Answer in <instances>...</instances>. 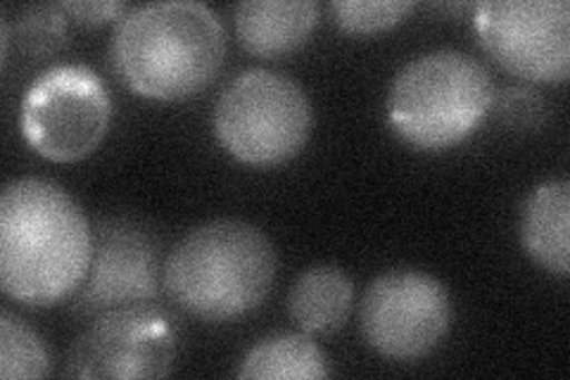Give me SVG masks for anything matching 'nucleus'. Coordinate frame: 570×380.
I'll return each mask as SVG.
<instances>
[{
    "instance_id": "f257e3e1",
    "label": "nucleus",
    "mask_w": 570,
    "mask_h": 380,
    "mask_svg": "<svg viewBox=\"0 0 570 380\" xmlns=\"http://www.w3.org/2000/svg\"><path fill=\"white\" fill-rule=\"evenodd\" d=\"M94 262V228L62 186L14 178L0 195V288L29 306L75 295Z\"/></svg>"
},
{
    "instance_id": "f03ea898",
    "label": "nucleus",
    "mask_w": 570,
    "mask_h": 380,
    "mask_svg": "<svg viewBox=\"0 0 570 380\" xmlns=\"http://www.w3.org/2000/svg\"><path fill=\"white\" fill-rule=\"evenodd\" d=\"M110 52L117 77L138 96L186 100L219 75L226 31L205 3L165 0L124 14Z\"/></svg>"
},
{
    "instance_id": "7ed1b4c3",
    "label": "nucleus",
    "mask_w": 570,
    "mask_h": 380,
    "mask_svg": "<svg viewBox=\"0 0 570 380\" xmlns=\"http://www.w3.org/2000/svg\"><path fill=\"white\" fill-rule=\"evenodd\" d=\"M276 269V250L257 226L214 220L176 243L163 281L184 312L217 323L257 310L272 293Z\"/></svg>"
},
{
    "instance_id": "20e7f679",
    "label": "nucleus",
    "mask_w": 570,
    "mask_h": 380,
    "mask_svg": "<svg viewBox=\"0 0 570 380\" xmlns=\"http://www.w3.org/2000/svg\"><path fill=\"white\" fill-rule=\"evenodd\" d=\"M494 103L490 71L459 50H433L406 62L387 94L392 129L421 150L466 140Z\"/></svg>"
},
{
    "instance_id": "39448f33",
    "label": "nucleus",
    "mask_w": 570,
    "mask_h": 380,
    "mask_svg": "<svg viewBox=\"0 0 570 380\" xmlns=\"http://www.w3.org/2000/svg\"><path fill=\"white\" fill-rule=\"evenodd\" d=\"M312 100L295 79L269 69H247L230 81L214 107V134L226 153L253 167L293 159L309 140Z\"/></svg>"
},
{
    "instance_id": "423d86ee",
    "label": "nucleus",
    "mask_w": 570,
    "mask_h": 380,
    "mask_svg": "<svg viewBox=\"0 0 570 380\" xmlns=\"http://www.w3.org/2000/svg\"><path fill=\"white\" fill-rule=\"evenodd\" d=\"M110 119V94L86 65L46 69L27 88L20 110L24 140L52 162H79L96 153Z\"/></svg>"
},
{
    "instance_id": "0eeeda50",
    "label": "nucleus",
    "mask_w": 570,
    "mask_h": 380,
    "mask_svg": "<svg viewBox=\"0 0 570 380\" xmlns=\"http://www.w3.org/2000/svg\"><path fill=\"white\" fill-rule=\"evenodd\" d=\"M452 323V300L435 276L395 269L373 279L362 298L360 329L371 350L414 361L431 354Z\"/></svg>"
},
{
    "instance_id": "6e6552de",
    "label": "nucleus",
    "mask_w": 570,
    "mask_h": 380,
    "mask_svg": "<svg viewBox=\"0 0 570 380\" xmlns=\"http://www.w3.org/2000/svg\"><path fill=\"white\" fill-rule=\"evenodd\" d=\"M473 25L483 50L513 77L540 84L570 77L568 0H485Z\"/></svg>"
},
{
    "instance_id": "1a4fd4ad",
    "label": "nucleus",
    "mask_w": 570,
    "mask_h": 380,
    "mask_svg": "<svg viewBox=\"0 0 570 380\" xmlns=\"http://www.w3.org/2000/svg\"><path fill=\"white\" fill-rule=\"evenodd\" d=\"M176 359L174 321L148 304L100 314L75 340L65 361L67 378H165Z\"/></svg>"
},
{
    "instance_id": "9d476101",
    "label": "nucleus",
    "mask_w": 570,
    "mask_h": 380,
    "mask_svg": "<svg viewBox=\"0 0 570 380\" xmlns=\"http://www.w3.org/2000/svg\"><path fill=\"white\" fill-rule=\"evenodd\" d=\"M159 288V247L129 220H102L94 235V262L75 298V310L100 316L119 306L146 304Z\"/></svg>"
},
{
    "instance_id": "9b49d317",
    "label": "nucleus",
    "mask_w": 570,
    "mask_h": 380,
    "mask_svg": "<svg viewBox=\"0 0 570 380\" xmlns=\"http://www.w3.org/2000/svg\"><path fill=\"white\" fill-rule=\"evenodd\" d=\"M318 22L314 0H243L236 8V36L255 58L291 56L309 41Z\"/></svg>"
},
{
    "instance_id": "f8f14e48",
    "label": "nucleus",
    "mask_w": 570,
    "mask_h": 380,
    "mask_svg": "<svg viewBox=\"0 0 570 380\" xmlns=\"http://www.w3.org/2000/svg\"><path fill=\"white\" fill-rule=\"evenodd\" d=\"M521 243L528 257L551 274L570 271V184L551 178L534 188L521 214Z\"/></svg>"
},
{
    "instance_id": "ddd939ff",
    "label": "nucleus",
    "mask_w": 570,
    "mask_h": 380,
    "mask_svg": "<svg viewBox=\"0 0 570 380\" xmlns=\"http://www.w3.org/2000/svg\"><path fill=\"white\" fill-rule=\"evenodd\" d=\"M354 300L352 279L343 269L321 264L295 279L288 295L291 319L307 335H328L341 331Z\"/></svg>"
},
{
    "instance_id": "4468645a",
    "label": "nucleus",
    "mask_w": 570,
    "mask_h": 380,
    "mask_svg": "<svg viewBox=\"0 0 570 380\" xmlns=\"http://www.w3.org/2000/svg\"><path fill=\"white\" fill-rule=\"evenodd\" d=\"M328 376L331 361L307 333H278L259 340L238 369V378L249 380H318Z\"/></svg>"
},
{
    "instance_id": "2eb2a0df",
    "label": "nucleus",
    "mask_w": 570,
    "mask_h": 380,
    "mask_svg": "<svg viewBox=\"0 0 570 380\" xmlns=\"http://www.w3.org/2000/svg\"><path fill=\"white\" fill-rule=\"evenodd\" d=\"M50 354L43 338L10 312L0 314V378H46Z\"/></svg>"
},
{
    "instance_id": "dca6fc26",
    "label": "nucleus",
    "mask_w": 570,
    "mask_h": 380,
    "mask_svg": "<svg viewBox=\"0 0 570 380\" xmlns=\"http://www.w3.org/2000/svg\"><path fill=\"white\" fill-rule=\"evenodd\" d=\"M412 10V0H333L331 3L337 27L362 36L400 25Z\"/></svg>"
},
{
    "instance_id": "f3484780",
    "label": "nucleus",
    "mask_w": 570,
    "mask_h": 380,
    "mask_svg": "<svg viewBox=\"0 0 570 380\" xmlns=\"http://www.w3.org/2000/svg\"><path fill=\"white\" fill-rule=\"evenodd\" d=\"M20 33L29 56H50L60 50L67 33V12L62 6H39L29 8L22 14Z\"/></svg>"
},
{
    "instance_id": "a211bd4d",
    "label": "nucleus",
    "mask_w": 570,
    "mask_h": 380,
    "mask_svg": "<svg viewBox=\"0 0 570 380\" xmlns=\"http://www.w3.org/2000/svg\"><path fill=\"white\" fill-rule=\"evenodd\" d=\"M62 10L79 25L96 27L112 20H121L131 8L127 3H121V0H67V3H62Z\"/></svg>"
},
{
    "instance_id": "6ab92c4d",
    "label": "nucleus",
    "mask_w": 570,
    "mask_h": 380,
    "mask_svg": "<svg viewBox=\"0 0 570 380\" xmlns=\"http://www.w3.org/2000/svg\"><path fill=\"white\" fill-rule=\"evenodd\" d=\"M502 117L515 126H530L534 119L542 117V98L540 94L528 88H509L499 103Z\"/></svg>"
}]
</instances>
